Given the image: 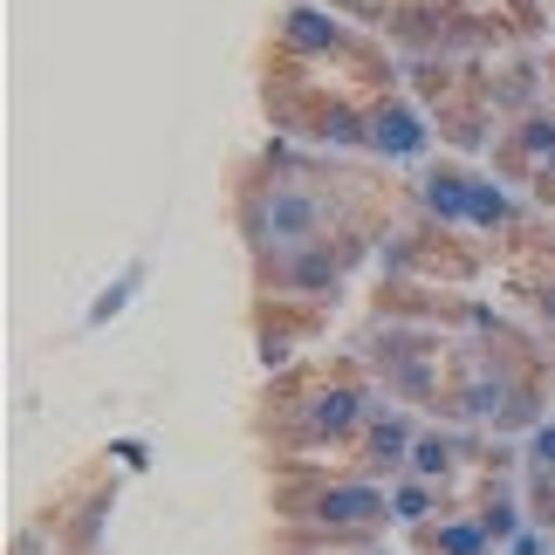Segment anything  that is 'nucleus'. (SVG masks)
I'll list each match as a JSON object with an SVG mask.
<instances>
[{
    "label": "nucleus",
    "instance_id": "8",
    "mask_svg": "<svg viewBox=\"0 0 555 555\" xmlns=\"http://www.w3.org/2000/svg\"><path fill=\"white\" fill-rule=\"evenodd\" d=\"M439 548H446V555H480V548H487V535H480L474 521H453V528L439 535Z\"/></svg>",
    "mask_w": 555,
    "mask_h": 555
},
{
    "label": "nucleus",
    "instance_id": "7",
    "mask_svg": "<svg viewBox=\"0 0 555 555\" xmlns=\"http://www.w3.org/2000/svg\"><path fill=\"white\" fill-rule=\"evenodd\" d=\"M288 282H295V288H315V295H323V288H336V261H330V254H309V247H295V254H288Z\"/></svg>",
    "mask_w": 555,
    "mask_h": 555
},
{
    "label": "nucleus",
    "instance_id": "9",
    "mask_svg": "<svg viewBox=\"0 0 555 555\" xmlns=\"http://www.w3.org/2000/svg\"><path fill=\"white\" fill-rule=\"evenodd\" d=\"M398 515H404V521L433 515V487H404V494H398Z\"/></svg>",
    "mask_w": 555,
    "mask_h": 555
},
{
    "label": "nucleus",
    "instance_id": "2",
    "mask_svg": "<svg viewBox=\"0 0 555 555\" xmlns=\"http://www.w3.org/2000/svg\"><path fill=\"white\" fill-rule=\"evenodd\" d=\"M377 487H330V494H315V507L309 515L315 521H336V528H350V521H371L377 515Z\"/></svg>",
    "mask_w": 555,
    "mask_h": 555
},
{
    "label": "nucleus",
    "instance_id": "5",
    "mask_svg": "<svg viewBox=\"0 0 555 555\" xmlns=\"http://www.w3.org/2000/svg\"><path fill=\"white\" fill-rule=\"evenodd\" d=\"M412 446H418L412 418H377V425H371V446H364V453H371L377 466H398L404 453H412Z\"/></svg>",
    "mask_w": 555,
    "mask_h": 555
},
{
    "label": "nucleus",
    "instance_id": "4",
    "mask_svg": "<svg viewBox=\"0 0 555 555\" xmlns=\"http://www.w3.org/2000/svg\"><path fill=\"white\" fill-rule=\"evenodd\" d=\"M371 144H377V152H418V144H425V124H412V111H377Z\"/></svg>",
    "mask_w": 555,
    "mask_h": 555
},
{
    "label": "nucleus",
    "instance_id": "6",
    "mask_svg": "<svg viewBox=\"0 0 555 555\" xmlns=\"http://www.w3.org/2000/svg\"><path fill=\"white\" fill-rule=\"evenodd\" d=\"M364 412H371V398H364V391H330L323 404H315V418H309V425H315V433H344V425H350V418H364Z\"/></svg>",
    "mask_w": 555,
    "mask_h": 555
},
{
    "label": "nucleus",
    "instance_id": "10",
    "mask_svg": "<svg viewBox=\"0 0 555 555\" xmlns=\"http://www.w3.org/2000/svg\"><path fill=\"white\" fill-rule=\"evenodd\" d=\"M521 152H528V158L555 152V124H535V131H521Z\"/></svg>",
    "mask_w": 555,
    "mask_h": 555
},
{
    "label": "nucleus",
    "instance_id": "1",
    "mask_svg": "<svg viewBox=\"0 0 555 555\" xmlns=\"http://www.w3.org/2000/svg\"><path fill=\"white\" fill-rule=\"evenodd\" d=\"M247 227H254V241H261V247L295 254V247H309L315 233H323V199L302 192V185H282V192H268V199L254 206Z\"/></svg>",
    "mask_w": 555,
    "mask_h": 555
},
{
    "label": "nucleus",
    "instance_id": "3",
    "mask_svg": "<svg viewBox=\"0 0 555 555\" xmlns=\"http://www.w3.org/2000/svg\"><path fill=\"white\" fill-rule=\"evenodd\" d=\"M288 41L309 49V55H323V49H336V21L323 8H288Z\"/></svg>",
    "mask_w": 555,
    "mask_h": 555
}]
</instances>
